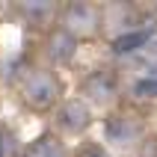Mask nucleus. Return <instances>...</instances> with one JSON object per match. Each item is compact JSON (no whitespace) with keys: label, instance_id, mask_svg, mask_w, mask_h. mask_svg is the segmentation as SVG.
I'll return each instance as SVG.
<instances>
[{"label":"nucleus","instance_id":"39448f33","mask_svg":"<svg viewBox=\"0 0 157 157\" xmlns=\"http://www.w3.org/2000/svg\"><path fill=\"white\" fill-rule=\"evenodd\" d=\"M86 95L95 98V101H110L116 95V86H119V80H116L113 71H95L92 77H86Z\"/></svg>","mask_w":157,"mask_h":157},{"label":"nucleus","instance_id":"f8f14e48","mask_svg":"<svg viewBox=\"0 0 157 157\" xmlns=\"http://www.w3.org/2000/svg\"><path fill=\"white\" fill-rule=\"evenodd\" d=\"M0 157H9V136H6V131H0Z\"/></svg>","mask_w":157,"mask_h":157},{"label":"nucleus","instance_id":"0eeeda50","mask_svg":"<svg viewBox=\"0 0 157 157\" xmlns=\"http://www.w3.org/2000/svg\"><path fill=\"white\" fill-rule=\"evenodd\" d=\"M24 157H68V154H65V148H62V142L56 136L42 133L24 148Z\"/></svg>","mask_w":157,"mask_h":157},{"label":"nucleus","instance_id":"7ed1b4c3","mask_svg":"<svg viewBox=\"0 0 157 157\" xmlns=\"http://www.w3.org/2000/svg\"><path fill=\"white\" fill-rule=\"evenodd\" d=\"M59 128H65L68 133H80L83 128H89L92 122V113H89V107L83 101H65L59 107Z\"/></svg>","mask_w":157,"mask_h":157},{"label":"nucleus","instance_id":"9d476101","mask_svg":"<svg viewBox=\"0 0 157 157\" xmlns=\"http://www.w3.org/2000/svg\"><path fill=\"white\" fill-rule=\"evenodd\" d=\"M77 157H110V154H107V151L101 148L98 142H86V145L77 151Z\"/></svg>","mask_w":157,"mask_h":157},{"label":"nucleus","instance_id":"1a4fd4ad","mask_svg":"<svg viewBox=\"0 0 157 157\" xmlns=\"http://www.w3.org/2000/svg\"><path fill=\"white\" fill-rule=\"evenodd\" d=\"M133 92L142 98H157V77L154 80H140L136 86H133Z\"/></svg>","mask_w":157,"mask_h":157},{"label":"nucleus","instance_id":"20e7f679","mask_svg":"<svg viewBox=\"0 0 157 157\" xmlns=\"http://www.w3.org/2000/svg\"><path fill=\"white\" fill-rule=\"evenodd\" d=\"M140 131H142V124L136 119H128V116H116V119L107 122V136L116 145H131V142H136Z\"/></svg>","mask_w":157,"mask_h":157},{"label":"nucleus","instance_id":"f257e3e1","mask_svg":"<svg viewBox=\"0 0 157 157\" xmlns=\"http://www.w3.org/2000/svg\"><path fill=\"white\" fill-rule=\"evenodd\" d=\"M21 98L36 113L51 110L56 104V98H59V80H56V74H51V71H33L24 80V86H21Z\"/></svg>","mask_w":157,"mask_h":157},{"label":"nucleus","instance_id":"9b49d317","mask_svg":"<svg viewBox=\"0 0 157 157\" xmlns=\"http://www.w3.org/2000/svg\"><path fill=\"white\" fill-rule=\"evenodd\" d=\"M140 157H157V136H151V140H145V142H142Z\"/></svg>","mask_w":157,"mask_h":157},{"label":"nucleus","instance_id":"423d86ee","mask_svg":"<svg viewBox=\"0 0 157 157\" xmlns=\"http://www.w3.org/2000/svg\"><path fill=\"white\" fill-rule=\"evenodd\" d=\"M74 48H77V42H74V36L65 33V30H53L51 36H48V56H51L53 62H68L71 56H74Z\"/></svg>","mask_w":157,"mask_h":157},{"label":"nucleus","instance_id":"f03ea898","mask_svg":"<svg viewBox=\"0 0 157 157\" xmlns=\"http://www.w3.org/2000/svg\"><path fill=\"white\" fill-rule=\"evenodd\" d=\"M98 27V9L89 6V3H71L65 9V33H92Z\"/></svg>","mask_w":157,"mask_h":157},{"label":"nucleus","instance_id":"6e6552de","mask_svg":"<svg viewBox=\"0 0 157 157\" xmlns=\"http://www.w3.org/2000/svg\"><path fill=\"white\" fill-rule=\"evenodd\" d=\"M151 39V27H142V30H131L124 36H116L113 39V51L116 53H128V51H136Z\"/></svg>","mask_w":157,"mask_h":157}]
</instances>
